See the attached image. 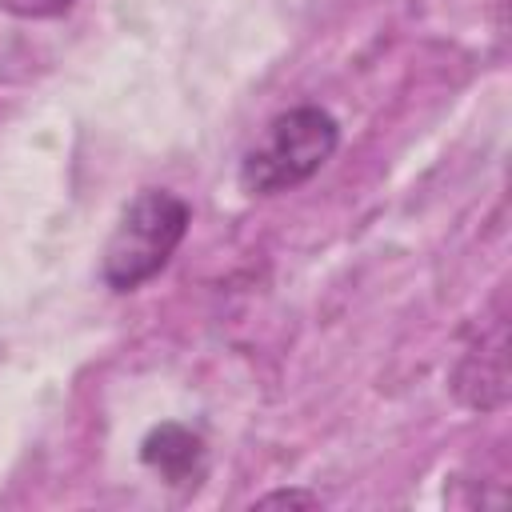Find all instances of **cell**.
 Segmentation results:
<instances>
[{
  "label": "cell",
  "instance_id": "obj_1",
  "mask_svg": "<svg viewBox=\"0 0 512 512\" xmlns=\"http://www.w3.org/2000/svg\"><path fill=\"white\" fill-rule=\"evenodd\" d=\"M188 224H192V208L176 192L168 188L136 192L104 244V256H100L104 284L112 292L144 288L152 276L168 268V260L188 236Z\"/></svg>",
  "mask_w": 512,
  "mask_h": 512
},
{
  "label": "cell",
  "instance_id": "obj_2",
  "mask_svg": "<svg viewBox=\"0 0 512 512\" xmlns=\"http://www.w3.org/2000/svg\"><path fill=\"white\" fill-rule=\"evenodd\" d=\"M340 148V124L320 104L280 112L240 160V188L248 196H280L308 184Z\"/></svg>",
  "mask_w": 512,
  "mask_h": 512
},
{
  "label": "cell",
  "instance_id": "obj_3",
  "mask_svg": "<svg viewBox=\"0 0 512 512\" xmlns=\"http://www.w3.org/2000/svg\"><path fill=\"white\" fill-rule=\"evenodd\" d=\"M452 396L472 412H496L508 404V324L496 312L456 356L448 372Z\"/></svg>",
  "mask_w": 512,
  "mask_h": 512
},
{
  "label": "cell",
  "instance_id": "obj_4",
  "mask_svg": "<svg viewBox=\"0 0 512 512\" xmlns=\"http://www.w3.org/2000/svg\"><path fill=\"white\" fill-rule=\"evenodd\" d=\"M140 460L164 484L184 488L204 476V440H200V432H192L176 420H164L140 440Z\"/></svg>",
  "mask_w": 512,
  "mask_h": 512
},
{
  "label": "cell",
  "instance_id": "obj_5",
  "mask_svg": "<svg viewBox=\"0 0 512 512\" xmlns=\"http://www.w3.org/2000/svg\"><path fill=\"white\" fill-rule=\"evenodd\" d=\"M76 0H0V12L20 16V20H56L72 8Z\"/></svg>",
  "mask_w": 512,
  "mask_h": 512
},
{
  "label": "cell",
  "instance_id": "obj_6",
  "mask_svg": "<svg viewBox=\"0 0 512 512\" xmlns=\"http://www.w3.org/2000/svg\"><path fill=\"white\" fill-rule=\"evenodd\" d=\"M276 504H288V508H316L320 496L316 492H304V488H280V492H268L256 500V508H276Z\"/></svg>",
  "mask_w": 512,
  "mask_h": 512
}]
</instances>
